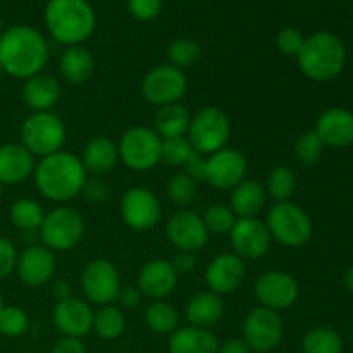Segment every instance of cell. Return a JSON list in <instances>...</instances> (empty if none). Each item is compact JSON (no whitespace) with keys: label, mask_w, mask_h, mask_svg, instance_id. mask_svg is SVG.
Returning a JSON list of instances; mask_svg holds the SVG:
<instances>
[{"label":"cell","mask_w":353,"mask_h":353,"mask_svg":"<svg viewBox=\"0 0 353 353\" xmlns=\"http://www.w3.org/2000/svg\"><path fill=\"white\" fill-rule=\"evenodd\" d=\"M48 61V43L31 26L17 24L0 34V65L3 74L28 79L40 74Z\"/></svg>","instance_id":"cell-1"},{"label":"cell","mask_w":353,"mask_h":353,"mask_svg":"<svg viewBox=\"0 0 353 353\" xmlns=\"http://www.w3.org/2000/svg\"><path fill=\"white\" fill-rule=\"evenodd\" d=\"M85 165L71 152H55L41 159L34 168V185L45 199L64 203L81 193L88 178Z\"/></svg>","instance_id":"cell-2"},{"label":"cell","mask_w":353,"mask_h":353,"mask_svg":"<svg viewBox=\"0 0 353 353\" xmlns=\"http://www.w3.org/2000/svg\"><path fill=\"white\" fill-rule=\"evenodd\" d=\"M45 24L54 40L72 47L92 37L97 16L86 0H48Z\"/></svg>","instance_id":"cell-3"},{"label":"cell","mask_w":353,"mask_h":353,"mask_svg":"<svg viewBox=\"0 0 353 353\" xmlns=\"http://www.w3.org/2000/svg\"><path fill=\"white\" fill-rule=\"evenodd\" d=\"M300 71L312 81H330L336 78L347 62L345 45L336 34L319 31L305 38L302 50L296 55Z\"/></svg>","instance_id":"cell-4"},{"label":"cell","mask_w":353,"mask_h":353,"mask_svg":"<svg viewBox=\"0 0 353 353\" xmlns=\"http://www.w3.org/2000/svg\"><path fill=\"white\" fill-rule=\"evenodd\" d=\"M64 123L57 114L52 110L48 112H33L26 117L21 126V145L38 157L61 152L65 143Z\"/></svg>","instance_id":"cell-5"},{"label":"cell","mask_w":353,"mask_h":353,"mask_svg":"<svg viewBox=\"0 0 353 353\" xmlns=\"http://www.w3.org/2000/svg\"><path fill=\"white\" fill-rule=\"evenodd\" d=\"M271 238L285 247H302L312 236V221L309 214L293 202H279L269 209L265 217Z\"/></svg>","instance_id":"cell-6"},{"label":"cell","mask_w":353,"mask_h":353,"mask_svg":"<svg viewBox=\"0 0 353 353\" xmlns=\"http://www.w3.org/2000/svg\"><path fill=\"white\" fill-rule=\"evenodd\" d=\"M186 134L193 150L210 155L226 147L231 137L230 117L219 107H203L192 117Z\"/></svg>","instance_id":"cell-7"},{"label":"cell","mask_w":353,"mask_h":353,"mask_svg":"<svg viewBox=\"0 0 353 353\" xmlns=\"http://www.w3.org/2000/svg\"><path fill=\"white\" fill-rule=\"evenodd\" d=\"M85 234L83 216L72 207H55L45 214L40 226L41 241L52 252H68L78 247Z\"/></svg>","instance_id":"cell-8"},{"label":"cell","mask_w":353,"mask_h":353,"mask_svg":"<svg viewBox=\"0 0 353 353\" xmlns=\"http://www.w3.org/2000/svg\"><path fill=\"white\" fill-rule=\"evenodd\" d=\"M119 159L131 171H150L161 162L162 138L154 130L145 126L130 128L121 137Z\"/></svg>","instance_id":"cell-9"},{"label":"cell","mask_w":353,"mask_h":353,"mask_svg":"<svg viewBox=\"0 0 353 353\" xmlns=\"http://www.w3.org/2000/svg\"><path fill=\"white\" fill-rule=\"evenodd\" d=\"M283 334H285V324L279 312L259 305L245 317L241 340L250 350L269 353L281 343Z\"/></svg>","instance_id":"cell-10"},{"label":"cell","mask_w":353,"mask_h":353,"mask_svg":"<svg viewBox=\"0 0 353 353\" xmlns=\"http://www.w3.org/2000/svg\"><path fill=\"white\" fill-rule=\"evenodd\" d=\"M188 81L181 69L171 64H162L145 74L141 81V95L152 105L165 107L179 103L185 97Z\"/></svg>","instance_id":"cell-11"},{"label":"cell","mask_w":353,"mask_h":353,"mask_svg":"<svg viewBox=\"0 0 353 353\" xmlns=\"http://www.w3.org/2000/svg\"><path fill=\"white\" fill-rule=\"evenodd\" d=\"M81 288L88 303L110 305L121 290V276L116 265L107 259H95L83 269Z\"/></svg>","instance_id":"cell-12"},{"label":"cell","mask_w":353,"mask_h":353,"mask_svg":"<svg viewBox=\"0 0 353 353\" xmlns=\"http://www.w3.org/2000/svg\"><path fill=\"white\" fill-rule=\"evenodd\" d=\"M254 293L261 307L279 312L290 309L299 300L300 286L299 281L288 272L268 271L257 278Z\"/></svg>","instance_id":"cell-13"},{"label":"cell","mask_w":353,"mask_h":353,"mask_svg":"<svg viewBox=\"0 0 353 353\" xmlns=\"http://www.w3.org/2000/svg\"><path fill=\"white\" fill-rule=\"evenodd\" d=\"M247 157L236 148L224 147L205 157V181L217 190H233L247 176Z\"/></svg>","instance_id":"cell-14"},{"label":"cell","mask_w":353,"mask_h":353,"mask_svg":"<svg viewBox=\"0 0 353 353\" xmlns=\"http://www.w3.org/2000/svg\"><path fill=\"white\" fill-rule=\"evenodd\" d=\"M161 202L152 190L133 186L121 200V217L134 231H148L161 219Z\"/></svg>","instance_id":"cell-15"},{"label":"cell","mask_w":353,"mask_h":353,"mask_svg":"<svg viewBox=\"0 0 353 353\" xmlns=\"http://www.w3.org/2000/svg\"><path fill=\"white\" fill-rule=\"evenodd\" d=\"M230 234L234 254L243 261H257L264 257L271 247V233L265 223L259 221L257 217L236 219Z\"/></svg>","instance_id":"cell-16"},{"label":"cell","mask_w":353,"mask_h":353,"mask_svg":"<svg viewBox=\"0 0 353 353\" xmlns=\"http://www.w3.org/2000/svg\"><path fill=\"white\" fill-rule=\"evenodd\" d=\"M165 234L179 252L195 254L200 248L205 247L210 233L199 214L193 210H178L169 217Z\"/></svg>","instance_id":"cell-17"},{"label":"cell","mask_w":353,"mask_h":353,"mask_svg":"<svg viewBox=\"0 0 353 353\" xmlns=\"http://www.w3.org/2000/svg\"><path fill=\"white\" fill-rule=\"evenodd\" d=\"M93 312L92 305L86 300L69 296L65 300H59L52 312L55 327L68 338H79L93 330Z\"/></svg>","instance_id":"cell-18"},{"label":"cell","mask_w":353,"mask_h":353,"mask_svg":"<svg viewBox=\"0 0 353 353\" xmlns=\"http://www.w3.org/2000/svg\"><path fill=\"white\" fill-rule=\"evenodd\" d=\"M16 271L21 281L31 288L47 285L55 272L54 252L45 245H31L24 248L17 257Z\"/></svg>","instance_id":"cell-19"},{"label":"cell","mask_w":353,"mask_h":353,"mask_svg":"<svg viewBox=\"0 0 353 353\" xmlns=\"http://www.w3.org/2000/svg\"><path fill=\"white\" fill-rule=\"evenodd\" d=\"M247 274L243 259L236 254H221L210 261L205 269V283L210 292L217 295H228L236 292Z\"/></svg>","instance_id":"cell-20"},{"label":"cell","mask_w":353,"mask_h":353,"mask_svg":"<svg viewBox=\"0 0 353 353\" xmlns=\"http://www.w3.org/2000/svg\"><path fill=\"white\" fill-rule=\"evenodd\" d=\"M176 285H178V274L171 261H165V259H154L147 262L138 272V290L141 295L152 300H162L171 295Z\"/></svg>","instance_id":"cell-21"},{"label":"cell","mask_w":353,"mask_h":353,"mask_svg":"<svg viewBox=\"0 0 353 353\" xmlns=\"http://www.w3.org/2000/svg\"><path fill=\"white\" fill-rule=\"evenodd\" d=\"M314 131L327 147H348L353 143V114L341 107L324 110Z\"/></svg>","instance_id":"cell-22"},{"label":"cell","mask_w":353,"mask_h":353,"mask_svg":"<svg viewBox=\"0 0 353 353\" xmlns=\"http://www.w3.org/2000/svg\"><path fill=\"white\" fill-rule=\"evenodd\" d=\"M34 155L21 143H6L0 147V183L19 185L34 172Z\"/></svg>","instance_id":"cell-23"},{"label":"cell","mask_w":353,"mask_h":353,"mask_svg":"<svg viewBox=\"0 0 353 353\" xmlns=\"http://www.w3.org/2000/svg\"><path fill=\"white\" fill-rule=\"evenodd\" d=\"M21 95L28 109L33 112H48L61 99V85L54 76L40 72L24 79Z\"/></svg>","instance_id":"cell-24"},{"label":"cell","mask_w":353,"mask_h":353,"mask_svg":"<svg viewBox=\"0 0 353 353\" xmlns=\"http://www.w3.org/2000/svg\"><path fill=\"white\" fill-rule=\"evenodd\" d=\"M86 172L93 176H103L112 171L119 162V150L112 140L105 137H95L86 143L81 157Z\"/></svg>","instance_id":"cell-25"},{"label":"cell","mask_w":353,"mask_h":353,"mask_svg":"<svg viewBox=\"0 0 353 353\" xmlns=\"http://www.w3.org/2000/svg\"><path fill=\"white\" fill-rule=\"evenodd\" d=\"M219 341L205 327H179L169 338V353H217Z\"/></svg>","instance_id":"cell-26"},{"label":"cell","mask_w":353,"mask_h":353,"mask_svg":"<svg viewBox=\"0 0 353 353\" xmlns=\"http://www.w3.org/2000/svg\"><path fill=\"white\" fill-rule=\"evenodd\" d=\"M224 316V302L214 292H200L186 303V319L192 326L210 327L219 323Z\"/></svg>","instance_id":"cell-27"},{"label":"cell","mask_w":353,"mask_h":353,"mask_svg":"<svg viewBox=\"0 0 353 353\" xmlns=\"http://www.w3.org/2000/svg\"><path fill=\"white\" fill-rule=\"evenodd\" d=\"M59 71L69 85H83L92 78L95 71V61L85 47L72 45L62 52L59 59Z\"/></svg>","instance_id":"cell-28"},{"label":"cell","mask_w":353,"mask_h":353,"mask_svg":"<svg viewBox=\"0 0 353 353\" xmlns=\"http://www.w3.org/2000/svg\"><path fill=\"white\" fill-rule=\"evenodd\" d=\"M268 193L264 185L254 179H243L240 185L231 190L230 207L238 219L241 217H255L265 205Z\"/></svg>","instance_id":"cell-29"},{"label":"cell","mask_w":353,"mask_h":353,"mask_svg":"<svg viewBox=\"0 0 353 353\" xmlns=\"http://www.w3.org/2000/svg\"><path fill=\"white\" fill-rule=\"evenodd\" d=\"M155 133L162 138H178L186 137L188 133L190 123H192V116H190L188 109L181 103H171V105L161 107L155 114Z\"/></svg>","instance_id":"cell-30"},{"label":"cell","mask_w":353,"mask_h":353,"mask_svg":"<svg viewBox=\"0 0 353 353\" xmlns=\"http://www.w3.org/2000/svg\"><path fill=\"white\" fill-rule=\"evenodd\" d=\"M10 223L21 231L40 230L45 212L40 203L33 199H17L10 207Z\"/></svg>","instance_id":"cell-31"},{"label":"cell","mask_w":353,"mask_h":353,"mask_svg":"<svg viewBox=\"0 0 353 353\" xmlns=\"http://www.w3.org/2000/svg\"><path fill=\"white\" fill-rule=\"evenodd\" d=\"M126 327V319L119 307L103 305L93 316V330L102 340H116L123 334Z\"/></svg>","instance_id":"cell-32"},{"label":"cell","mask_w":353,"mask_h":353,"mask_svg":"<svg viewBox=\"0 0 353 353\" xmlns=\"http://www.w3.org/2000/svg\"><path fill=\"white\" fill-rule=\"evenodd\" d=\"M264 188L268 193V199H272L276 203L290 202L296 190L295 172L286 165H278L269 172Z\"/></svg>","instance_id":"cell-33"},{"label":"cell","mask_w":353,"mask_h":353,"mask_svg":"<svg viewBox=\"0 0 353 353\" xmlns=\"http://www.w3.org/2000/svg\"><path fill=\"white\" fill-rule=\"evenodd\" d=\"M145 323L154 333L172 334L178 330V312L168 302L155 300L145 310Z\"/></svg>","instance_id":"cell-34"},{"label":"cell","mask_w":353,"mask_h":353,"mask_svg":"<svg viewBox=\"0 0 353 353\" xmlns=\"http://www.w3.org/2000/svg\"><path fill=\"white\" fill-rule=\"evenodd\" d=\"M302 350L303 353H341L343 340L330 327H314L303 336Z\"/></svg>","instance_id":"cell-35"},{"label":"cell","mask_w":353,"mask_h":353,"mask_svg":"<svg viewBox=\"0 0 353 353\" xmlns=\"http://www.w3.org/2000/svg\"><path fill=\"white\" fill-rule=\"evenodd\" d=\"M168 57L171 65L181 69L196 64L202 57V47L192 38H178L168 48Z\"/></svg>","instance_id":"cell-36"},{"label":"cell","mask_w":353,"mask_h":353,"mask_svg":"<svg viewBox=\"0 0 353 353\" xmlns=\"http://www.w3.org/2000/svg\"><path fill=\"white\" fill-rule=\"evenodd\" d=\"M324 143L321 138L317 137L316 131H305L300 134L295 141V157L305 168H312V165L319 164L323 159Z\"/></svg>","instance_id":"cell-37"},{"label":"cell","mask_w":353,"mask_h":353,"mask_svg":"<svg viewBox=\"0 0 353 353\" xmlns=\"http://www.w3.org/2000/svg\"><path fill=\"white\" fill-rule=\"evenodd\" d=\"M202 219L209 233L228 234L231 233L238 217L226 203H214L205 210V216Z\"/></svg>","instance_id":"cell-38"},{"label":"cell","mask_w":353,"mask_h":353,"mask_svg":"<svg viewBox=\"0 0 353 353\" xmlns=\"http://www.w3.org/2000/svg\"><path fill=\"white\" fill-rule=\"evenodd\" d=\"M28 324H30L28 314L21 307L3 305V309L0 310V333L3 336H21V334L26 333Z\"/></svg>","instance_id":"cell-39"},{"label":"cell","mask_w":353,"mask_h":353,"mask_svg":"<svg viewBox=\"0 0 353 353\" xmlns=\"http://www.w3.org/2000/svg\"><path fill=\"white\" fill-rule=\"evenodd\" d=\"M168 195L176 205H188L196 196V181L190 178L186 172H178V174L171 176V179H169Z\"/></svg>","instance_id":"cell-40"},{"label":"cell","mask_w":353,"mask_h":353,"mask_svg":"<svg viewBox=\"0 0 353 353\" xmlns=\"http://www.w3.org/2000/svg\"><path fill=\"white\" fill-rule=\"evenodd\" d=\"M193 152L195 150L186 137L168 138V140H162L161 161L168 165H185Z\"/></svg>","instance_id":"cell-41"},{"label":"cell","mask_w":353,"mask_h":353,"mask_svg":"<svg viewBox=\"0 0 353 353\" xmlns=\"http://www.w3.org/2000/svg\"><path fill=\"white\" fill-rule=\"evenodd\" d=\"M276 43H278V48L283 54L295 55L296 57L300 54V50H302L303 43H305V37L296 28H283L278 33Z\"/></svg>","instance_id":"cell-42"},{"label":"cell","mask_w":353,"mask_h":353,"mask_svg":"<svg viewBox=\"0 0 353 353\" xmlns=\"http://www.w3.org/2000/svg\"><path fill=\"white\" fill-rule=\"evenodd\" d=\"M131 16L138 21H152L162 12V0H128Z\"/></svg>","instance_id":"cell-43"},{"label":"cell","mask_w":353,"mask_h":353,"mask_svg":"<svg viewBox=\"0 0 353 353\" xmlns=\"http://www.w3.org/2000/svg\"><path fill=\"white\" fill-rule=\"evenodd\" d=\"M17 250L14 243L7 238L0 236V279H6L7 276L16 271L17 264Z\"/></svg>","instance_id":"cell-44"},{"label":"cell","mask_w":353,"mask_h":353,"mask_svg":"<svg viewBox=\"0 0 353 353\" xmlns=\"http://www.w3.org/2000/svg\"><path fill=\"white\" fill-rule=\"evenodd\" d=\"M81 193L90 202H103L109 196V186L100 178H86Z\"/></svg>","instance_id":"cell-45"},{"label":"cell","mask_w":353,"mask_h":353,"mask_svg":"<svg viewBox=\"0 0 353 353\" xmlns=\"http://www.w3.org/2000/svg\"><path fill=\"white\" fill-rule=\"evenodd\" d=\"M183 168H185L186 174L195 179L196 183L205 181V155L199 154V152H193Z\"/></svg>","instance_id":"cell-46"},{"label":"cell","mask_w":353,"mask_h":353,"mask_svg":"<svg viewBox=\"0 0 353 353\" xmlns=\"http://www.w3.org/2000/svg\"><path fill=\"white\" fill-rule=\"evenodd\" d=\"M172 268H174L176 274H188V272L195 271L196 268V259L195 255L190 254V252H178L174 255V259L171 261Z\"/></svg>","instance_id":"cell-47"},{"label":"cell","mask_w":353,"mask_h":353,"mask_svg":"<svg viewBox=\"0 0 353 353\" xmlns=\"http://www.w3.org/2000/svg\"><path fill=\"white\" fill-rule=\"evenodd\" d=\"M141 299H143V295L138 290V286H121L119 295H117V302L126 309H134V307L140 305Z\"/></svg>","instance_id":"cell-48"},{"label":"cell","mask_w":353,"mask_h":353,"mask_svg":"<svg viewBox=\"0 0 353 353\" xmlns=\"http://www.w3.org/2000/svg\"><path fill=\"white\" fill-rule=\"evenodd\" d=\"M50 353H86V347L79 338L64 336L61 341L55 343Z\"/></svg>","instance_id":"cell-49"},{"label":"cell","mask_w":353,"mask_h":353,"mask_svg":"<svg viewBox=\"0 0 353 353\" xmlns=\"http://www.w3.org/2000/svg\"><path fill=\"white\" fill-rule=\"evenodd\" d=\"M217 353H250V348L241 338H233V340H228L223 345H219Z\"/></svg>","instance_id":"cell-50"},{"label":"cell","mask_w":353,"mask_h":353,"mask_svg":"<svg viewBox=\"0 0 353 353\" xmlns=\"http://www.w3.org/2000/svg\"><path fill=\"white\" fill-rule=\"evenodd\" d=\"M52 293H54V296L57 299V302L59 300L69 299V296H72L71 285H69L68 281H62V279H59V281L52 283Z\"/></svg>","instance_id":"cell-51"},{"label":"cell","mask_w":353,"mask_h":353,"mask_svg":"<svg viewBox=\"0 0 353 353\" xmlns=\"http://www.w3.org/2000/svg\"><path fill=\"white\" fill-rule=\"evenodd\" d=\"M345 285H347V288L353 293V265L350 269H348L347 276H345Z\"/></svg>","instance_id":"cell-52"},{"label":"cell","mask_w":353,"mask_h":353,"mask_svg":"<svg viewBox=\"0 0 353 353\" xmlns=\"http://www.w3.org/2000/svg\"><path fill=\"white\" fill-rule=\"evenodd\" d=\"M3 309V296H2V293H0V310Z\"/></svg>","instance_id":"cell-53"},{"label":"cell","mask_w":353,"mask_h":353,"mask_svg":"<svg viewBox=\"0 0 353 353\" xmlns=\"http://www.w3.org/2000/svg\"><path fill=\"white\" fill-rule=\"evenodd\" d=\"M2 193H3V185L0 183V199H2Z\"/></svg>","instance_id":"cell-54"},{"label":"cell","mask_w":353,"mask_h":353,"mask_svg":"<svg viewBox=\"0 0 353 353\" xmlns=\"http://www.w3.org/2000/svg\"><path fill=\"white\" fill-rule=\"evenodd\" d=\"M2 31H3L2 30V19H0V34H2Z\"/></svg>","instance_id":"cell-55"},{"label":"cell","mask_w":353,"mask_h":353,"mask_svg":"<svg viewBox=\"0 0 353 353\" xmlns=\"http://www.w3.org/2000/svg\"><path fill=\"white\" fill-rule=\"evenodd\" d=\"M3 74V69H2V65H0V76Z\"/></svg>","instance_id":"cell-56"}]
</instances>
